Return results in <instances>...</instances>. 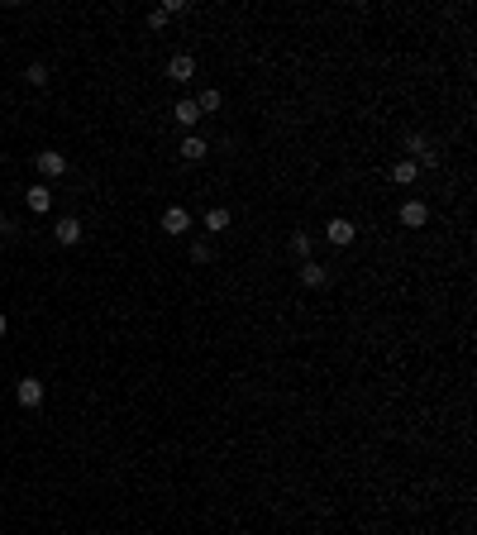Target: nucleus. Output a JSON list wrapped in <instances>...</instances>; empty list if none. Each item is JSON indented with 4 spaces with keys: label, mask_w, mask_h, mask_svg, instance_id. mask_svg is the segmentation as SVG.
Returning <instances> with one entry per match:
<instances>
[{
    "label": "nucleus",
    "mask_w": 477,
    "mask_h": 535,
    "mask_svg": "<svg viewBox=\"0 0 477 535\" xmlns=\"http://www.w3.org/2000/svg\"><path fill=\"white\" fill-rule=\"evenodd\" d=\"M325 239L344 249V244H353V239H358V225H353V220H344V215H334V220L325 225Z\"/></svg>",
    "instance_id": "1"
},
{
    "label": "nucleus",
    "mask_w": 477,
    "mask_h": 535,
    "mask_svg": "<svg viewBox=\"0 0 477 535\" xmlns=\"http://www.w3.org/2000/svg\"><path fill=\"white\" fill-rule=\"evenodd\" d=\"M15 402H19V407H43V382H38V378H19L15 382Z\"/></svg>",
    "instance_id": "2"
},
{
    "label": "nucleus",
    "mask_w": 477,
    "mask_h": 535,
    "mask_svg": "<svg viewBox=\"0 0 477 535\" xmlns=\"http://www.w3.org/2000/svg\"><path fill=\"white\" fill-rule=\"evenodd\" d=\"M33 163H38V173H43V177H63V173H67V158L58 153V148H43V153H33Z\"/></svg>",
    "instance_id": "3"
},
{
    "label": "nucleus",
    "mask_w": 477,
    "mask_h": 535,
    "mask_svg": "<svg viewBox=\"0 0 477 535\" xmlns=\"http://www.w3.org/2000/svg\"><path fill=\"white\" fill-rule=\"evenodd\" d=\"M397 215H401V225H406V230H420V225L429 220V205H425V201H401Z\"/></svg>",
    "instance_id": "4"
},
{
    "label": "nucleus",
    "mask_w": 477,
    "mask_h": 535,
    "mask_svg": "<svg viewBox=\"0 0 477 535\" xmlns=\"http://www.w3.org/2000/svg\"><path fill=\"white\" fill-rule=\"evenodd\" d=\"M187 230H191V215L182 205H167L162 210V235H187Z\"/></svg>",
    "instance_id": "5"
},
{
    "label": "nucleus",
    "mask_w": 477,
    "mask_h": 535,
    "mask_svg": "<svg viewBox=\"0 0 477 535\" xmlns=\"http://www.w3.org/2000/svg\"><path fill=\"white\" fill-rule=\"evenodd\" d=\"M53 239H58L63 249H72V244L81 239V220H72V215H67V220H58V225H53Z\"/></svg>",
    "instance_id": "6"
},
{
    "label": "nucleus",
    "mask_w": 477,
    "mask_h": 535,
    "mask_svg": "<svg viewBox=\"0 0 477 535\" xmlns=\"http://www.w3.org/2000/svg\"><path fill=\"white\" fill-rule=\"evenodd\" d=\"M29 210H33V215H48V210H53V191H48L43 182L29 187Z\"/></svg>",
    "instance_id": "7"
},
{
    "label": "nucleus",
    "mask_w": 477,
    "mask_h": 535,
    "mask_svg": "<svg viewBox=\"0 0 477 535\" xmlns=\"http://www.w3.org/2000/svg\"><path fill=\"white\" fill-rule=\"evenodd\" d=\"M301 282L305 287H325V282H330V272H325L315 258H305V263H301Z\"/></svg>",
    "instance_id": "8"
},
{
    "label": "nucleus",
    "mask_w": 477,
    "mask_h": 535,
    "mask_svg": "<svg viewBox=\"0 0 477 535\" xmlns=\"http://www.w3.org/2000/svg\"><path fill=\"white\" fill-rule=\"evenodd\" d=\"M191 72H196V63H191L187 53H177L172 63H167V77H172V81H191Z\"/></svg>",
    "instance_id": "9"
},
{
    "label": "nucleus",
    "mask_w": 477,
    "mask_h": 535,
    "mask_svg": "<svg viewBox=\"0 0 477 535\" xmlns=\"http://www.w3.org/2000/svg\"><path fill=\"white\" fill-rule=\"evenodd\" d=\"M392 177H397V182H401V187H411V182H415V177H420V163H411V158H401V163H397V168H392Z\"/></svg>",
    "instance_id": "10"
},
{
    "label": "nucleus",
    "mask_w": 477,
    "mask_h": 535,
    "mask_svg": "<svg viewBox=\"0 0 477 535\" xmlns=\"http://www.w3.org/2000/svg\"><path fill=\"white\" fill-rule=\"evenodd\" d=\"M177 125H182V129H191V125H196V120H201V111H196V101H177Z\"/></svg>",
    "instance_id": "11"
},
{
    "label": "nucleus",
    "mask_w": 477,
    "mask_h": 535,
    "mask_svg": "<svg viewBox=\"0 0 477 535\" xmlns=\"http://www.w3.org/2000/svg\"><path fill=\"white\" fill-rule=\"evenodd\" d=\"M182 158H187V163H201V158H206V139L187 134V139H182Z\"/></svg>",
    "instance_id": "12"
},
{
    "label": "nucleus",
    "mask_w": 477,
    "mask_h": 535,
    "mask_svg": "<svg viewBox=\"0 0 477 535\" xmlns=\"http://www.w3.org/2000/svg\"><path fill=\"white\" fill-rule=\"evenodd\" d=\"M206 230H210V235H220V230H229V210H224V205L206 210Z\"/></svg>",
    "instance_id": "13"
},
{
    "label": "nucleus",
    "mask_w": 477,
    "mask_h": 535,
    "mask_svg": "<svg viewBox=\"0 0 477 535\" xmlns=\"http://www.w3.org/2000/svg\"><path fill=\"white\" fill-rule=\"evenodd\" d=\"M196 111H201V115L220 111V91H215V86H210V91H201V96H196Z\"/></svg>",
    "instance_id": "14"
},
{
    "label": "nucleus",
    "mask_w": 477,
    "mask_h": 535,
    "mask_svg": "<svg viewBox=\"0 0 477 535\" xmlns=\"http://www.w3.org/2000/svg\"><path fill=\"white\" fill-rule=\"evenodd\" d=\"M310 249H315L310 235H291V253H296V258H310Z\"/></svg>",
    "instance_id": "15"
},
{
    "label": "nucleus",
    "mask_w": 477,
    "mask_h": 535,
    "mask_svg": "<svg viewBox=\"0 0 477 535\" xmlns=\"http://www.w3.org/2000/svg\"><path fill=\"white\" fill-rule=\"evenodd\" d=\"M24 77H29V86H48V67H43V63H29V72H24Z\"/></svg>",
    "instance_id": "16"
},
{
    "label": "nucleus",
    "mask_w": 477,
    "mask_h": 535,
    "mask_svg": "<svg viewBox=\"0 0 477 535\" xmlns=\"http://www.w3.org/2000/svg\"><path fill=\"white\" fill-rule=\"evenodd\" d=\"M191 258H196V263H210V244H206V239H201V244H191Z\"/></svg>",
    "instance_id": "17"
},
{
    "label": "nucleus",
    "mask_w": 477,
    "mask_h": 535,
    "mask_svg": "<svg viewBox=\"0 0 477 535\" xmlns=\"http://www.w3.org/2000/svg\"><path fill=\"white\" fill-rule=\"evenodd\" d=\"M5 330H10V320H5V311H0V340H5Z\"/></svg>",
    "instance_id": "18"
}]
</instances>
